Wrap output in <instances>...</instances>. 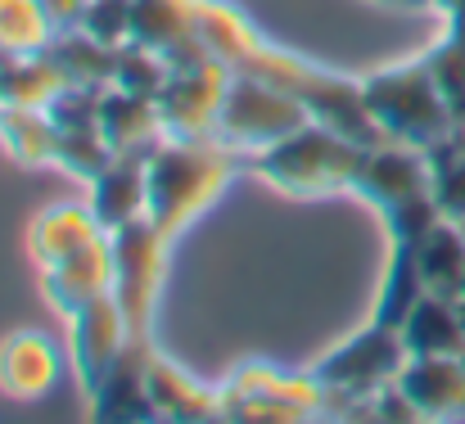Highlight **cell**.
Segmentation results:
<instances>
[{
    "label": "cell",
    "mask_w": 465,
    "mask_h": 424,
    "mask_svg": "<svg viewBox=\"0 0 465 424\" xmlns=\"http://www.w3.org/2000/svg\"><path fill=\"white\" fill-rule=\"evenodd\" d=\"M240 153L217 136L208 141H163L145 158L150 181V222L176 244V235L199 222L235 176Z\"/></svg>",
    "instance_id": "1"
},
{
    "label": "cell",
    "mask_w": 465,
    "mask_h": 424,
    "mask_svg": "<svg viewBox=\"0 0 465 424\" xmlns=\"http://www.w3.org/2000/svg\"><path fill=\"white\" fill-rule=\"evenodd\" d=\"M361 100H366L380 136L393 144L434 149L461 127V118L443 100L439 82L430 77L425 59H407V64H389L380 73H366L361 77Z\"/></svg>",
    "instance_id": "2"
},
{
    "label": "cell",
    "mask_w": 465,
    "mask_h": 424,
    "mask_svg": "<svg viewBox=\"0 0 465 424\" xmlns=\"http://www.w3.org/2000/svg\"><path fill=\"white\" fill-rule=\"evenodd\" d=\"M357 163H361V144L330 132L316 118L308 127H299L294 136L253 153V172L290 199H325V194L352 190Z\"/></svg>",
    "instance_id": "3"
},
{
    "label": "cell",
    "mask_w": 465,
    "mask_h": 424,
    "mask_svg": "<svg viewBox=\"0 0 465 424\" xmlns=\"http://www.w3.org/2000/svg\"><path fill=\"white\" fill-rule=\"evenodd\" d=\"M308 123L312 109L294 91H285L276 82H262V77H249V73H235L231 91H226V104H222V118H217V141L231 144L235 153L253 158L267 144L294 136Z\"/></svg>",
    "instance_id": "4"
},
{
    "label": "cell",
    "mask_w": 465,
    "mask_h": 424,
    "mask_svg": "<svg viewBox=\"0 0 465 424\" xmlns=\"http://www.w3.org/2000/svg\"><path fill=\"white\" fill-rule=\"evenodd\" d=\"M407 361H411V352H407L402 330L371 320L366 330H357L352 339L330 348L321 361H312L308 370L325 389V398H375L389 384H398Z\"/></svg>",
    "instance_id": "5"
},
{
    "label": "cell",
    "mask_w": 465,
    "mask_h": 424,
    "mask_svg": "<svg viewBox=\"0 0 465 424\" xmlns=\"http://www.w3.org/2000/svg\"><path fill=\"white\" fill-rule=\"evenodd\" d=\"M167 253H172V240L150 217L114 231V298L136 343H154V307L167 276Z\"/></svg>",
    "instance_id": "6"
},
{
    "label": "cell",
    "mask_w": 465,
    "mask_h": 424,
    "mask_svg": "<svg viewBox=\"0 0 465 424\" xmlns=\"http://www.w3.org/2000/svg\"><path fill=\"white\" fill-rule=\"evenodd\" d=\"M222 402L235 424H303L325 407V389L312 370L290 375L267 361H244L222 384Z\"/></svg>",
    "instance_id": "7"
},
{
    "label": "cell",
    "mask_w": 465,
    "mask_h": 424,
    "mask_svg": "<svg viewBox=\"0 0 465 424\" xmlns=\"http://www.w3.org/2000/svg\"><path fill=\"white\" fill-rule=\"evenodd\" d=\"M231 77L235 73L222 59L176 68L154 100L167 141H208V136H217V118H222Z\"/></svg>",
    "instance_id": "8"
},
{
    "label": "cell",
    "mask_w": 465,
    "mask_h": 424,
    "mask_svg": "<svg viewBox=\"0 0 465 424\" xmlns=\"http://www.w3.org/2000/svg\"><path fill=\"white\" fill-rule=\"evenodd\" d=\"M352 194L380 212H393L420 194H434V163L425 149H411V144H371V149H361Z\"/></svg>",
    "instance_id": "9"
},
{
    "label": "cell",
    "mask_w": 465,
    "mask_h": 424,
    "mask_svg": "<svg viewBox=\"0 0 465 424\" xmlns=\"http://www.w3.org/2000/svg\"><path fill=\"white\" fill-rule=\"evenodd\" d=\"M127 343H132V330H127V316L114 293L95 298L77 316H68V361H73V375L86 398L104 384V375L118 366Z\"/></svg>",
    "instance_id": "10"
},
{
    "label": "cell",
    "mask_w": 465,
    "mask_h": 424,
    "mask_svg": "<svg viewBox=\"0 0 465 424\" xmlns=\"http://www.w3.org/2000/svg\"><path fill=\"white\" fill-rule=\"evenodd\" d=\"M41 289H45L50 307L64 320L77 316L86 302L109 298L114 293V235H100L86 249H77L73 258H64L59 267H45L41 271Z\"/></svg>",
    "instance_id": "11"
},
{
    "label": "cell",
    "mask_w": 465,
    "mask_h": 424,
    "mask_svg": "<svg viewBox=\"0 0 465 424\" xmlns=\"http://www.w3.org/2000/svg\"><path fill=\"white\" fill-rule=\"evenodd\" d=\"M150 352L154 343H127L118 366L91 393V424H158L150 402Z\"/></svg>",
    "instance_id": "12"
},
{
    "label": "cell",
    "mask_w": 465,
    "mask_h": 424,
    "mask_svg": "<svg viewBox=\"0 0 465 424\" xmlns=\"http://www.w3.org/2000/svg\"><path fill=\"white\" fill-rule=\"evenodd\" d=\"M402 398L439 424H465V357H411L398 375Z\"/></svg>",
    "instance_id": "13"
},
{
    "label": "cell",
    "mask_w": 465,
    "mask_h": 424,
    "mask_svg": "<svg viewBox=\"0 0 465 424\" xmlns=\"http://www.w3.org/2000/svg\"><path fill=\"white\" fill-rule=\"evenodd\" d=\"M59 348L41 330H14L0 339V393L14 402H36L59 384Z\"/></svg>",
    "instance_id": "14"
},
{
    "label": "cell",
    "mask_w": 465,
    "mask_h": 424,
    "mask_svg": "<svg viewBox=\"0 0 465 424\" xmlns=\"http://www.w3.org/2000/svg\"><path fill=\"white\" fill-rule=\"evenodd\" d=\"M150 402H154L158 424H190L208 420V416H226L222 389H208V384L190 380V370H181L158 348L150 352Z\"/></svg>",
    "instance_id": "15"
},
{
    "label": "cell",
    "mask_w": 465,
    "mask_h": 424,
    "mask_svg": "<svg viewBox=\"0 0 465 424\" xmlns=\"http://www.w3.org/2000/svg\"><path fill=\"white\" fill-rule=\"evenodd\" d=\"M100 235H109V231L100 226L91 203H54V208L32 217V226H27V258L45 271V267H59L64 258H73L77 249H86Z\"/></svg>",
    "instance_id": "16"
},
{
    "label": "cell",
    "mask_w": 465,
    "mask_h": 424,
    "mask_svg": "<svg viewBox=\"0 0 465 424\" xmlns=\"http://www.w3.org/2000/svg\"><path fill=\"white\" fill-rule=\"evenodd\" d=\"M100 136L109 141V149L118 158H150L158 144L167 141L154 100L127 95L118 86H109L104 100H100Z\"/></svg>",
    "instance_id": "17"
},
{
    "label": "cell",
    "mask_w": 465,
    "mask_h": 424,
    "mask_svg": "<svg viewBox=\"0 0 465 424\" xmlns=\"http://www.w3.org/2000/svg\"><path fill=\"white\" fill-rule=\"evenodd\" d=\"M91 212L100 226L114 235L141 217H150V181H145V158H114L95 181H91Z\"/></svg>",
    "instance_id": "18"
},
{
    "label": "cell",
    "mask_w": 465,
    "mask_h": 424,
    "mask_svg": "<svg viewBox=\"0 0 465 424\" xmlns=\"http://www.w3.org/2000/svg\"><path fill=\"white\" fill-rule=\"evenodd\" d=\"M411 357H465V316L457 298L425 293L402 325Z\"/></svg>",
    "instance_id": "19"
},
{
    "label": "cell",
    "mask_w": 465,
    "mask_h": 424,
    "mask_svg": "<svg viewBox=\"0 0 465 424\" xmlns=\"http://www.w3.org/2000/svg\"><path fill=\"white\" fill-rule=\"evenodd\" d=\"M68 86H73V82H68V73L54 64L50 50H36V54H0V95H5V104L50 109Z\"/></svg>",
    "instance_id": "20"
},
{
    "label": "cell",
    "mask_w": 465,
    "mask_h": 424,
    "mask_svg": "<svg viewBox=\"0 0 465 424\" xmlns=\"http://www.w3.org/2000/svg\"><path fill=\"white\" fill-rule=\"evenodd\" d=\"M54 144L59 127L45 109H23V104H0V149L23 163V167H54Z\"/></svg>",
    "instance_id": "21"
},
{
    "label": "cell",
    "mask_w": 465,
    "mask_h": 424,
    "mask_svg": "<svg viewBox=\"0 0 465 424\" xmlns=\"http://www.w3.org/2000/svg\"><path fill=\"white\" fill-rule=\"evenodd\" d=\"M199 36V0H132V41L172 50Z\"/></svg>",
    "instance_id": "22"
},
{
    "label": "cell",
    "mask_w": 465,
    "mask_h": 424,
    "mask_svg": "<svg viewBox=\"0 0 465 424\" xmlns=\"http://www.w3.org/2000/svg\"><path fill=\"white\" fill-rule=\"evenodd\" d=\"M416 258H420V276H425V289H430V293L457 298L465 284V226L443 217V222L420 240Z\"/></svg>",
    "instance_id": "23"
},
{
    "label": "cell",
    "mask_w": 465,
    "mask_h": 424,
    "mask_svg": "<svg viewBox=\"0 0 465 424\" xmlns=\"http://www.w3.org/2000/svg\"><path fill=\"white\" fill-rule=\"evenodd\" d=\"M425 293H430V289H425V276H420L416 249L389 244V271H384L380 302H375V316H371V320H380V325H389V330H402L407 316H411V307H416Z\"/></svg>",
    "instance_id": "24"
},
{
    "label": "cell",
    "mask_w": 465,
    "mask_h": 424,
    "mask_svg": "<svg viewBox=\"0 0 465 424\" xmlns=\"http://www.w3.org/2000/svg\"><path fill=\"white\" fill-rule=\"evenodd\" d=\"M50 54H54V64L68 73V82H73V86H100V91H109V86H114L118 50L100 45V41H95V36H86L82 27L54 32Z\"/></svg>",
    "instance_id": "25"
},
{
    "label": "cell",
    "mask_w": 465,
    "mask_h": 424,
    "mask_svg": "<svg viewBox=\"0 0 465 424\" xmlns=\"http://www.w3.org/2000/svg\"><path fill=\"white\" fill-rule=\"evenodd\" d=\"M54 23L45 0H0V54H36L50 50Z\"/></svg>",
    "instance_id": "26"
},
{
    "label": "cell",
    "mask_w": 465,
    "mask_h": 424,
    "mask_svg": "<svg viewBox=\"0 0 465 424\" xmlns=\"http://www.w3.org/2000/svg\"><path fill=\"white\" fill-rule=\"evenodd\" d=\"M167 77H172V64H167L163 50L141 45V41H132V45L118 50V64H114V86H118V91L158 100V91L167 86Z\"/></svg>",
    "instance_id": "27"
},
{
    "label": "cell",
    "mask_w": 465,
    "mask_h": 424,
    "mask_svg": "<svg viewBox=\"0 0 465 424\" xmlns=\"http://www.w3.org/2000/svg\"><path fill=\"white\" fill-rule=\"evenodd\" d=\"M118 153L109 149V141L100 136V127H77V132H59V144H54V167L68 172L73 181H95Z\"/></svg>",
    "instance_id": "28"
},
{
    "label": "cell",
    "mask_w": 465,
    "mask_h": 424,
    "mask_svg": "<svg viewBox=\"0 0 465 424\" xmlns=\"http://www.w3.org/2000/svg\"><path fill=\"white\" fill-rule=\"evenodd\" d=\"M420 59H425L430 77L439 82L443 100L452 104V113L465 123V41L461 36H452V32H443Z\"/></svg>",
    "instance_id": "29"
},
{
    "label": "cell",
    "mask_w": 465,
    "mask_h": 424,
    "mask_svg": "<svg viewBox=\"0 0 465 424\" xmlns=\"http://www.w3.org/2000/svg\"><path fill=\"white\" fill-rule=\"evenodd\" d=\"M86 36H95L109 50L132 45V0H86V14L77 23Z\"/></svg>",
    "instance_id": "30"
},
{
    "label": "cell",
    "mask_w": 465,
    "mask_h": 424,
    "mask_svg": "<svg viewBox=\"0 0 465 424\" xmlns=\"http://www.w3.org/2000/svg\"><path fill=\"white\" fill-rule=\"evenodd\" d=\"M45 14H50L54 32H68V27H77V23H82L86 0H45Z\"/></svg>",
    "instance_id": "31"
},
{
    "label": "cell",
    "mask_w": 465,
    "mask_h": 424,
    "mask_svg": "<svg viewBox=\"0 0 465 424\" xmlns=\"http://www.w3.org/2000/svg\"><path fill=\"white\" fill-rule=\"evenodd\" d=\"M380 9H402V14H434V0H371Z\"/></svg>",
    "instance_id": "32"
},
{
    "label": "cell",
    "mask_w": 465,
    "mask_h": 424,
    "mask_svg": "<svg viewBox=\"0 0 465 424\" xmlns=\"http://www.w3.org/2000/svg\"><path fill=\"white\" fill-rule=\"evenodd\" d=\"M434 14H443V23H448V18H461L465 0H434Z\"/></svg>",
    "instance_id": "33"
},
{
    "label": "cell",
    "mask_w": 465,
    "mask_h": 424,
    "mask_svg": "<svg viewBox=\"0 0 465 424\" xmlns=\"http://www.w3.org/2000/svg\"><path fill=\"white\" fill-rule=\"evenodd\" d=\"M190 424H235L231 416H208V420H190Z\"/></svg>",
    "instance_id": "34"
},
{
    "label": "cell",
    "mask_w": 465,
    "mask_h": 424,
    "mask_svg": "<svg viewBox=\"0 0 465 424\" xmlns=\"http://www.w3.org/2000/svg\"><path fill=\"white\" fill-rule=\"evenodd\" d=\"M457 307H461V316H465V284H461V293H457Z\"/></svg>",
    "instance_id": "35"
},
{
    "label": "cell",
    "mask_w": 465,
    "mask_h": 424,
    "mask_svg": "<svg viewBox=\"0 0 465 424\" xmlns=\"http://www.w3.org/2000/svg\"><path fill=\"white\" fill-rule=\"evenodd\" d=\"M0 104H5V95H0Z\"/></svg>",
    "instance_id": "36"
}]
</instances>
